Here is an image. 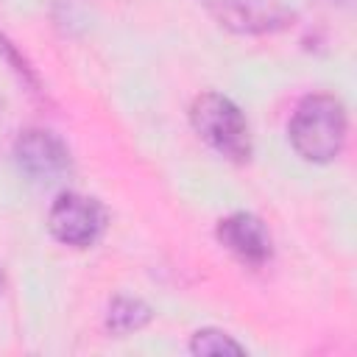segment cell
<instances>
[{"label": "cell", "instance_id": "cell-1", "mask_svg": "<svg viewBox=\"0 0 357 357\" xmlns=\"http://www.w3.org/2000/svg\"><path fill=\"white\" fill-rule=\"evenodd\" d=\"M287 134L301 159L332 162L346 142V112L332 95H310L296 106Z\"/></svg>", "mask_w": 357, "mask_h": 357}, {"label": "cell", "instance_id": "cell-2", "mask_svg": "<svg viewBox=\"0 0 357 357\" xmlns=\"http://www.w3.org/2000/svg\"><path fill=\"white\" fill-rule=\"evenodd\" d=\"M190 123L195 134L220 156L231 162H245L251 153L248 123L234 100L220 92H204L190 106Z\"/></svg>", "mask_w": 357, "mask_h": 357}, {"label": "cell", "instance_id": "cell-3", "mask_svg": "<svg viewBox=\"0 0 357 357\" xmlns=\"http://www.w3.org/2000/svg\"><path fill=\"white\" fill-rule=\"evenodd\" d=\"M47 229L59 243L73 248H86L103 234L106 209L100 206V201L89 195L61 192L47 212Z\"/></svg>", "mask_w": 357, "mask_h": 357}, {"label": "cell", "instance_id": "cell-4", "mask_svg": "<svg viewBox=\"0 0 357 357\" xmlns=\"http://www.w3.org/2000/svg\"><path fill=\"white\" fill-rule=\"evenodd\" d=\"M14 156L17 165L33 178V181H59L67 170H70V153L64 148V142L42 128H31L22 131L17 145H14Z\"/></svg>", "mask_w": 357, "mask_h": 357}, {"label": "cell", "instance_id": "cell-5", "mask_svg": "<svg viewBox=\"0 0 357 357\" xmlns=\"http://www.w3.org/2000/svg\"><path fill=\"white\" fill-rule=\"evenodd\" d=\"M218 243L245 265H262L271 259V231L251 212H234L218 220Z\"/></svg>", "mask_w": 357, "mask_h": 357}, {"label": "cell", "instance_id": "cell-6", "mask_svg": "<svg viewBox=\"0 0 357 357\" xmlns=\"http://www.w3.org/2000/svg\"><path fill=\"white\" fill-rule=\"evenodd\" d=\"M151 321V307L142 304L139 298H114L106 315V326L114 335H128L142 329Z\"/></svg>", "mask_w": 357, "mask_h": 357}, {"label": "cell", "instance_id": "cell-7", "mask_svg": "<svg viewBox=\"0 0 357 357\" xmlns=\"http://www.w3.org/2000/svg\"><path fill=\"white\" fill-rule=\"evenodd\" d=\"M190 351L198 357L201 354L206 357V354H243L245 349L231 335H226L220 329H198L190 340Z\"/></svg>", "mask_w": 357, "mask_h": 357}, {"label": "cell", "instance_id": "cell-8", "mask_svg": "<svg viewBox=\"0 0 357 357\" xmlns=\"http://www.w3.org/2000/svg\"><path fill=\"white\" fill-rule=\"evenodd\" d=\"M0 290H3V276H0Z\"/></svg>", "mask_w": 357, "mask_h": 357}]
</instances>
